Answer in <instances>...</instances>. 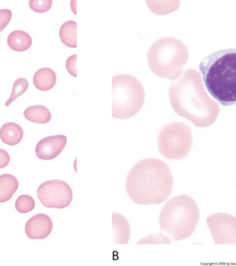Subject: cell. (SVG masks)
I'll use <instances>...</instances> for the list:
<instances>
[{
  "label": "cell",
  "mask_w": 236,
  "mask_h": 266,
  "mask_svg": "<svg viewBox=\"0 0 236 266\" xmlns=\"http://www.w3.org/2000/svg\"><path fill=\"white\" fill-rule=\"evenodd\" d=\"M170 103L176 114L196 127L213 124L220 114V106L207 94L201 74L189 69L170 84Z\"/></svg>",
  "instance_id": "1"
},
{
  "label": "cell",
  "mask_w": 236,
  "mask_h": 266,
  "mask_svg": "<svg viewBox=\"0 0 236 266\" xmlns=\"http://www.w3.org/2000/svg\"><path fill=\"white\" fill-rule=\"evenodd\" d=\"M174 177L167 164L156 158L137 162L130 171L126 190L131 199L142 206L159 205L169 197Z\"/></svg>",
  "instance_id": "2"
},
{
  "label": "cell",
  "mask_w": 236,
  "mask_h": 266,
  "mask_svg": "<svg viewBox=\"0 0 236 266\" xmlns=\"http://www.w3.org/2000/svg\"><path fill=\"white\" fill-rule=\"evenodd\" d=\"M207 90L222 106L236 104V49L219 50L201 61Z\"/></svg>",
  "instance_id": "3"
},
{
  "label": "cell",
  "mask_w": 236,
  "mask_h": 266,
  "mask_svg": "<svg viewBox=\"0 0 236 266\" xmlns=\"http://www.w3.org/2000/svg\"><path fill=\"white\" fill-rule=\"evenodd\" d=\"M199 219V208L196 201L186 195H181L171 198L163 207L159 225L161 230L168 232L177 241L191 236Z\"/></svg>",
  "instance_id": "4"
},
{
  "label": "cell",
  "mask_w": 236,
  "mask_h": 266,
  "mask_svg": "<svg viewBox=\"0 0 236 266\" xmlns=\"http://www.w3.org/2000/svg\"><path fill=\"white\" fill-rule=\"evenodd\" d=\"M188 51L181 40L166 37L156 40L147 54L149 69L156 75L173 81L183 74Z\"/></svg>",
  "instance_id": "5"
},
{
  "label": "cell",
  "mask_w": 236,
  "mask_h": 266,
  "mask_svg": "<svg viewBox=\"0 0 236 266\" xmlns=\"http://www.w3.org/2000/svg\"><path fill=\"white\" fill-rule=\"evenodd\" d=\"M112 117L126 119L135 116L145 101V91L140 81L129 74L112 77Z\"/></svg>",
  "instance_id": "6"
},
{
  "label": "cell",
  "mask_w": 236,
  "mask_h": 266,
  "mask_svg": "<svg viewBox=\"0 0 236 266\" xmlns=\"http://www.w3.org/2000/svg\"><path fill=\"white\" fill-rule=\"evenodd\" d=\"M192 145L191 129L182 122L166 125L157 137L159 152L165 158L171 160L184 158L191 150Z\"/></svg>",
  "instance_id": "7"
},
{
  "label": "cell",
  "mask_w": 236,
  "mask_h": 266,
  "mask_svg": "<svg viewBox=\"0 0 236 266\" xmlns=\"http://www.w3.org/2000/svg\"><path fill=\"white\" fill-rule=\"evenodd\" d=\"M37 196L44 206L63 209L71 204L73 191L67 183L54 179L42 183L37 189Z\"/></svg>",
  "instance_id": "8"
},
{
  "label": "cell",
  "mask_w": 236,
  "mask_h": 266,
  "mask_svg": "<svg viewBox=\"0 0 236 266\" xmlns=\"http://www.w3.org/2000/svg\"><path fill=\"white\" fill-rule=\"evenodd\" d=\"M207 223L216 245L236 244V217L218 213L209 216Z\"/></svg>",
  "instance_id": "9"
},
{
  "label": "cell",
  "mask_w": 236,
  "mask_h": 266,
  "mask_svg": "<svg viewBox=\"0 0 236 266\" xmlns=\"http://www.w3.org/2000/svg\"><path fill=\"white\" fill-rule=\"evenodd\" d=\"M67 142V137L62 135L46 137L37 143L35 152L41 160H52L64 150Z\"/></svg>",
  "instance_id": "10"
},
{
  "label": "cell",
  "mask_w": 236,
  "mask_h": 266,
  "mask_svg": "<svg viewBox=\"0 0 236 266\" xmlns=\"http://www.w3.org/2000/svg\"><path fill=\"white\" fill-rule=\"evenodd\" d=\"M52 230V222L45 213H39L30 218L25 226L27 236L30 239H44Z\"/></svg>",
  "instance_id": "11"
},
{
  "label": "cell",
  "mask_w": 236,
  "mask_h": 266,
  "mask_svg": "<svg viewBox=\"0 0 236 266\" xmlns=\"http://www.w3.org/2000/svg\"><path fill=\"white\" fill-rule=\"evenodd\" d=\"M113 243L126 245L130 238V225L127 218L120 213H112Z\"/></svg>",
  "instance_id": "12"
},
{
  "label": "cell",
  "mask_w": 236,
  "mask_h": 266,
  "mask_svg": "<svg viewBox=\"0 0 236 266\" xmlns=\"http://www.w3.org/2000/svg\"><path fill=\"white\" fill-rule=\"evenodd\" d=\"M23 128L15 123H5L0 129V139L7 145H18L23 140Z\"/></svg>",
  "instance_id": "13"
},
{
  "label": "cell",
  "mask_w": 236,
  "mask_h": 266,
  "mask_svg": "<svg viewBox=\"0 0 236 266\" xmlns=\"http://www.w3.org/2000/svg\"><path fill=\"white\" fill-rule=\"evenodd\" d=\"M57 76L52 69L44 67L39 69L33 76L34 86L41 91H48L55 86Z\"/></svg>",
  "instance_id": "14"
},
{
  "label": "cell",
  "mask_w": 236,
  "mask_h": 266,
  "mask_svg": "<svg viewBox=\"0 0 236 266\" xmlns=\"http://www.w3.org/2000/svg\"><path fill=\"white\" fill-rule=\"evenodd\" d=\"M148 8L152 13L166 15L179 8L181 0H145Z\"/></svg>",
  "instance_id": "15"
},
{
  "label": "cell",
  "mask_w": 236,
  "mask_h": 266,
  "mask_svg": "<svg viewBox=\"0 0 236 266\" xmlns=\"http://www.w3.org/2000/svg\"><path fill=\"white\" fill-rule=\"evenodd\" d=\"M8 45L16 52H25L32 45L30 35L24 30H14L8 35Z\"/></svg>",
  "instance_id": "16"
},
{
  "label": "cell",
  "mask_w": 236,
  "mask_h": 266,
  "mask_svg": "<svg viewBox=\"0 0 236 266\" xmlns=\"http://www.w3.org/2000/svg\"><path fill=\"white\" fill-rule=\"evenodd\" d=\"M18 179L11 174L0 176V203L9 201L18 190Z\"/></svg>",
  "instance_id": "17"
},
{
  "label": "cell",
  "mask_w": 236,
  "mask_h": 266,
  "mask_svg": "<svg viewBox=\"0 0 236 266\" xmlns=\"http://www.w3.org/2000/svg\"><path fill=\"white\" fill-rule=\"evenodd\" d=\"M61 41L68 47H77V23L67 21L64 23L59 30Z\"/></svg>",
  "instance_id": "18"
},
{
  "label": "cell",
  "mask_w": 236,
  "mask_h": 266,
  "mask_svg": "<svg viewBox=\"0 0 236 266\" xmlns=\"http://www.w3.org/2000/svg\"><path fill=\"white\" fill-rule=\"evenodd\" d=\"M24 115L28 121L40 124L49 123L52 117L48 108L44 106H30L25 110Z\"/></svg>",
  "instance_id": "19"
},
{
  "label": "cell",
  "mask_w": 236,
  "mask_h": 266,
  "mask_svg": "<svg viewBox=\"0 0 236 266\" xmlns=\"http://www.w3.org/2000/svg\"><path fill=\"white\" fill-rule=\"evenodd\" d=\"M28 88V82L26 79L20 78L17 79L13 84V90H12L11 96L7 100L5 106H8L11 103H13L18 96H21L27 90Z\"/></svg>",
  "instance_id": "20"
},
{
  "label": "cell",
  "mask_w": 236,
  "mask_h": 266,
  "mask_svg": "<svg viewBox=\"0 0 236 266\" xmlns=\"http://www.w3.org/2000/svg\"><path fill=\"white\" fill-rule=\"evenodd\" d=\"M35 206V201L28 195H22L19 196L15 202V208L20 213H26L30 212Z\"/></svg>",
  "instance_id": "21"
},
{
  "label": "cell",
  "mask_w": 236,
  "mask_h": 266,
  "mask_svg": "<svg viewBox=\"0 0 236 266\" xmlns=\"http://www.w3.org/2000/svg\"><path fill=\"white\" fill-rule=\"evenodd\" d=\"M52 0H29V6L36 13H43L52 8Z\"/></svg>",
  "instance_id": "22"
},
{
  "label": "cell",
  "mask_w": 236,
  "mask_h": 266,
  "mask_svg": "<svg viewBox=\"0 0 236 266\" xmlns=\"http://www.w3.org/2000/svg\"><path fill=\"white\" fill-rule=\"evenodd\" d=\"M171 240L162 234L149 235L137 243L140 244H171Z\"/></svg>",
  "instance_id": "23"
},
{
  "label": "cell",
  "mask_w": 236,
  "mask_h": 266,
  "mask_svg": "<svg viewBox=\"0 0 236 266\" xmlns=\"http://www.w3.org/2000/svg\"><path fill=\"white\" fill-rule=\"evenodd\" d=\"M12 11L9 9H0V32L4 30L11 21Z\"/></svg>",
  "instance_id": "24"
},
{
  "label": "cell",
  "mask_w": 236,
  "mask_h": 266,
  "mask_svg": "<svg viewBox=\"0 0 236 266\" xmlns=\"http://www.w3.org/2000/svg\"><path fill=\"white\" fill-rule=\"evenodd\" d=\"M76 65H77V55L76 54L68 58L67 62H66V67H67L68 72L74 77H77Z\"/></svg>",
  "instance_id": "25"
},
{
  "label": "cell",
  "mask_w": 236,
  "mask_h": 266,
  "mask_svg": "<svg viewBox=\"0 0 236 266\" xmlns=\"http://www.w3.org/2000/svg\"><path fill=\"white\" fill-rule=\"evenodd\" d=\"M10 162V156L6 150L0 149V169L6 167Z\"/></svg>",
  "instance_id": "26"
},
{
  "label": "cell",
  "mask_w": 236,
  "mask_h": 266,
  "mask_svg": "<svg viewBox=\"0 0 236 266\" xmlns=\"http://www.w3.org/2000/svg\"><path fill=\"white\" fill-rule=\"evenodd\" d=\"M76 4H77V0H71V7L72 9L73 13L74 14L77 15V10H76Z\"/></svg>",
  "instance_id": "27"
}]
</instances>
